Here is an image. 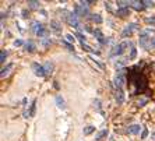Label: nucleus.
I'll return each mask as SVG.
<instances>
[{
    "instance_id": "obj_1",
    "label": "nucleus",
    "mask_w": 155,
    "mask_h": 141,
    "mask_svg": "<svg viewBox=\"0 0 155 141\" xmlns=\"http://www.w3.org/2000/svg\"><path fill=\"white\" fill-rule=\"evenodd\" d=\"M138 42H140V46L143 49H145V50H154L155 49V38L148 35V31L141 32Z\"/></svg>"
},
{
    "instance_id": "obj_9",
    "label": "nucleus",
    "mask_w": 155,
    "mask_h": 141,
    "mask_svg": "<svg viewBox=\"0 0 155 141\" xmlns=\"http://www.w3.org/2000/svg\"><path fill=\"white\" fill-rule=\"evenodd\" d=\"M130 7H133V9L137 10V11H141V10L145 9L144 4H143V1H137V0H131V1H130Z\"/></svg>"
},
{
    "instance_id": "obj_35",
    "label": "nucleus",
    "mask_w": 155,
    "mask_h": 141,
    "mask_svg": "<svg viewBox=\"0 0 155 141\" xmlns=\"http://www.w3.org/2000/svg\"><path fill=\"white\" fill-rule=\"evenodd\" d=\"M95 106H97V110H99V112H101V102H99L98 99L95 101Z\"/></svg>"
},
{
    "instance_id": "obj_37",
    "label": "nucleus",
    "mask_w": 155,
    "mask_h": 141,
    "mask_svg": "<svg viewBox=\"0 0 155 141\" xmlns=\"http://www.w3.org/2000/svg\"><path fill=\"white\" fill-rule=\"evenodd\" d=\"M51 43H52L51 39H46V41H43V42H42V45H43V46H48V45H51Z\"/></svg>"
},
{
    "instance_id": "obj_10",
    "label": "nucleus",
    "mask_w": 155,
    "mask_h": 141,
    "mask_svg": "<svg viewBox=\"0 0 155 141\" xmlns=\"http://www.w3.org/2000/svg\"><path fill=\"white\" fill-rule=\"evenodd\" d=\"M140 130H141V126L140 124H131V126L127 127V133L129 134H138Z\"/></svg>"
},
{
    "instance_id": "obj_22",
    "label": "nucleus",
    "mask_w": 155,
    "mask_h": 141,
    "mask_svg": "<svg viewBox=\"0 0 155 141\" xmlns=\"http://www.w3.org/2000/svg\"><path fill=\"white\" fill-rule=\"evenodd\" d=\"M35 110H36V99L32 101V105H31V109H30V117L35 116Z\"/></svg>"
},
{
    "instance_id": "obj_17",
    "label": "nucleus",
    "mask_w": 155,
    "mask_h": 141,
    "mask_svg": "<svg viewBox=\"0 0 155 141\" xmlns=\"http://www.w3.org/2000/svg\"><path fill=\"white\" fill-rule=\"evenodd\" d=\"M116 16H119V17L130 16V10H129V7H127V9H119V10L116 11Z\"/></svg>"
},
{
    "instance_id": "obj_30",
    "label": "nucleus",
    "mask_w": 155,
    "mask_h": 141,
    "mask_svg": "<svg viewBox=\"0 0 155 141\" xmlns=\"http://www.w3.org/2000/svg\"><path fill=\"white\" fill-rule=\"evenodd\" d=\"M89 59H92V62H94V63H95V64H97L99 69H103V64L101 63V62H98V59H95L94 56H89Z\"/></svg>"
},
{
    "instance_id": "obj_11",
    "label": "nucleus",
    "mask_w": 155,
    "mask_h": 141,
    "mask_svg": "<svg viewBox=\"0 0 155 141\" xmlns=\"http://www.w3.org/2000/svg\"><path fill=\"white\" fill-rule=\"evenodd\" d=\"M51 28L56 32V34H60V32H62V25H60V22L56 21V20L51 21Z\"/></svg>"
},
{
    "instance_id": "obj_13",
    "label": "nucleus",
    "mask_w": 155,
    "mask_h": 141,
    "mask_svg": "<svg viewBox=\"0 0 155 141\" xmlns=\"http://www.w3.org/2000/svg\"><path fill=\"white\" fill-rule=\"evenodd\" d=\"M49 34H51V31H49L46 27H43V25H42L41 30L36 32V35L39 36V38H46V36H49Z\"/></svg>"
},
{
    "instance_id": "obj_4",
    "label": "nucleus",
    "mask_w": 155,
    "mask_h": 141,
    "mask_svg": "<svg viewBox=\"0 0 155 141\" xmlns=\"http://www.w3.org/2000/svg\"><path fill=\"white\" fill-rule=\"evenodd\" d=\"M129 45H131V43L127 42V41L120 42L119 45H116V46L113 48V50H112V53H110V56H120V54H123V53L126 52V49L129 48Z\"/></svg>"
},
{
    "instance_id": "obj_33",
    "label": "nucleus",
    "mask_w": 155,
    "mask_h": 141,
    "mask_svg": "<svg viewBox=\"0 0 155 141\" xmlns=\"http://www.w3.org/2000/svg\"><path fill=\"white\" fill-rule=\"evenodd\" d=\"M147 136H148V130H147V129H144V130H143V133H141V138H147Z\"/></svg>"
},
{
    "instance_id": "obj_28",
    "label": "nucleus",
    "mask_w": 155,
    "mask_h": 141,
    "mask_svg": "<svg viewBox=\"0 0 155 141\" xmlns=\"http://www.w3.org/2000/svg\"><path fill=\"white\" fill-rule=\"evenodd\" d=\"M6 57H7V52L6 50H1V53H0V63L1 64L6 62Z\"/></svg>"
},
{
    "instance_id": "obj_21",
    "label": "nucleus",
    "mask_w": 155,
    "mask_h": 141,
    "mask_svg": "<svg viewBox=\"0 0 155 141\" xmlns=\"http://www.w3.org/2000/svg\"><path fill=\"white\" fill-rule=\"evenodd\" d=\"M108 136V130L105 129V130H102V131H99L98 134H97V137H95V140L97 141H101L103 138V137H106Z\"/></svg>"
},
{
    "instance_id": "obj_36",
    "label": "nucleus",
    "mask_w": 155,
    "mask_h": 141,
    "mask_svg": "<svg viewBox=\"0 0 155 141\" xmlns=\"http://www.w3.org/2000/svg\"><path fill=\"white\" fill-rule=\"evenodd\" d=\"M22 45V41L21 39H17V41H14V46H21Z\"/></svg>"
},
{
    "instance_id": "obj_6",
    "label": "nucleus",
    "mask_w": 155,
    "mask_h": 141,
    "mask_svg": "<svg viewBox=\"0 0 155 141\" xmlns=\"http://www.w3.org/2000/svg\"><path fill=\"white\" fill-rule=\"evenodd\" d=\"M32 70H34L35 75H38V77H45V75H46L45 67L41 66L39 63H32Z\"/></svg>"
},
{
    "instance_id": "obj_8",
    "label": "nucleus",
    "mask_w": 155,
    "mask_h": 141,
    "mask_svg": "<svg viewBox=\"0 0 155 141\" xmlns=\"http://www.w3.org/2000/svg\"><path fill=\"white\" fill-rule=\"evenodd\" d=\"M92 32H94V35H95V38H97V41H98L101 45H106V43H108V39L102 35V32H101L99 30H94Z\"/></svg>"
},
{
    "instance_id": "obj_31",
    "label": "nucleus",
    "mask_w": 155,
    "mask_h": 141,
    "mask_svg": "<svg viewBox=\"0 0 155 141\" xmlns=\"http://www.w3.org/2000/svg\"><path fill=\"white\" fill-rule=\"evenodd\" d=\"M144 7H154V1H148V0H144L143 1Z\"/></svg>"
},
{
    "instance_id": "obj_27",
    "label": "nucleus",
    "mask_w": 155,
    "mask_h": 141,
    "mask_svg": "<svg viewBox=\"0 0 155 141\" xmlns=\"http://www.w3.org/2000/svg\"><path fill=\"white\" fill-rule=\"evenodd\" d=\"M62 45H63L64 48H67V50H70V52H73V50H74L73 45H70L69 42H66V41H62Z\"/></svg>"
},
{
    "instance_id": "obj_15",
    "label": "nucleus",
    "mask_w": 155,
    "mask_h": 141,
    "mask_svg": "<svg viewBox=\"0 0 155 141\" xmlns=\"http://www.w3.org/2000/svg\"><path fill=\"white\" fill-rule=\"evenodd\" d=\"M24 48H25V50H28V52H34L35 49H36V45H35L34 41H28Z\"/></svg>"
},
{
    "instance_id": "obj_16",
    "label": "nucleus",
    "mask_w": 155,
    "mask_h": 141,
    "mask_svg": "<svg viewBox=\"0 0 155 141\" xmlns=\"http://www.w3.org/2000/svg\"><path fill=\"white\" fill-rule=\"evenodd\" d=\"M56 105H57L59 109H62V110L66 108V105H64V99L62 98V95H57V96H56Z\"/></svg>"
},
{
    "instance_id": "obj_38",
    "label": "nucleus",
    "mask_w": 155,
    "mask_h": 141,
    "mask_svg": "<svg viewBox=\"0 0 155 141\" xmlns=\"http://www.w3.org/2000/svg\"><path fill=\"white\" fill-rule=\"evenodd\" d=\"M151 137H152V138H155V131L152 133V136H151Z\"/></svg>"
},
{
    "instance_id": "obj_26",
    "label": "nucleus",
    "mask_w": 155,
    "mask_h": 141,
    "mask_svg": "<svg viewBox=\"0 0 155 141\" xmlns=\"http://www.w3.org/2000/svg\"><path fill=\"white\" fill-rule=\"evenodd\" d=\"M136 56H137V50H136L134 46H131V53H130V56H129V60H134Z\"/></svg>"
},
{
    "instance_id": "obj_2",
    "label": "nucleus",
    "mask_w": 155,
    "mask_h": 141,
    "mask_svg": "<svg viewBox=\"0 0 155 141\" xmlns=\"http://www.w3.org/2000/svg\"><path fill=\"white\" fill-rule=\"evenodd\" d=\"M113 83H115V87H116V88L122 89V87H123L124 83H126V70H124V69H119V70L116 71Z\"/></svg>"
},
{
    "instance_id": "obj_3",
    "label": "nucleus",
    "mask_w": 155,
    "mask_h": 141,
    "mask_svg": "<svg viewBox=\"0 0 155 141\" xmlns=\"http://www.w3.org/2000/svg\"><path fill=\"white\" fill-rule=\"evenodd\" d=\"M74 14H76L77 17H85V16L89 14L88 7H87V4L84 1H80V3L76 4V7H74Z\"/></svg>"
},
{
    "instance_id": "obj_34",
    "label": "nucleus",
    "mask_w": 155,
    "mask_h": 141,
    "mask_svg": "<svg viewBox=\"0 0 155 141\" xmlns=\"http://www.w3.org/2000/svg\"><path fill=\"white\" fill-rule=\"evenodd\" d=\"M145 102H147V99H145V98H141V99L138 101V106H144Z\"/></svg>"
},
{
    "instance_id": "obj_23",
    "label": "nucleus",
    "mask_w": 155,
    "mask_h": 141,
    "mask_svg": "<svg viewBox=\"0 0 155 141\" xmlns=\"http://www.w3.org/2000/svg\"><path fill=\"white\" fill-rule=\"evenodd\" d=\"M94 130H95V127H94V126H87V127H84L83 133H84V136H88V134H91Z\"/></svg>"
},
{
    "instance_id": "obj_5",
    "label": "nucleus",
    "mask_w": 155,
    "mask_h": 141,
    "mask_svg": "<svg viewBox=\"0 0 155 141\" xmlns=\"http://www.w3.org/2000/svg\"><path fill=\"white\" fill-rule=\"evenodd\" d=\"M137 28V24L136 22H131V24H127L126 27H124V30L122 31V36L123 38H127V36H130L133 32H134V30Z\"/></svg>"
},
{
    "instance_id": "obj_19",
    "label": "nucleus",
    "mask_w": 155,
    "mask_h": 141,
    "mask_svg": "<svg viewBox=\"0 0 155 141\" xmlns=\"http://www.w3.org/2000/svg\"><path fill=\"white\" fill-rule=\"evenodd\" d=\"M89 20H91L92 22H97V24H101V22H102V17H101L99 14H91V16H89Z\"/></svg>"
},
{
    "instance_id": "obj_32",
    "label": "nucleus",
    "mask_w": 155,
    "mask_h": 141,
    "mask_svg": "<svg viewBox=\"0 0 155 141\" xmlns=\"http://www.w3.org/2000/svg\"><path fill=\"white\" fill-rule=\"evenodd\" d=\"M66 39H67V42H74V39H76V38L71 35V34H67V35H66Z\"/></svg>"
},
{
    "instance_id": "obj_29",
    "label": "nucleus",
    "mask_w": 155,
    "mask_h": 141,
    "mask_svg": "<svg viewBox=\"0 0 155 141\" xmlns=\"http://www.w3.org/2000/svg\"><path fill=\"white\" fill-rule=\"evenodd\" d=\"M76 36L78 38V41H80V43H81V45H83V43H85V36L83 35V34L77 32V34H76Z\"/></svg>"
},
{
    "instance_id": "obj_20",
    "label": "nucleus",
    "mask_w": 155,
    "mask_h": 141,
    "mask_svg": "<svg viewBox=\"0 0 155 141\" xmlns=\"http://www.w3.org/2000/svg\"><path fill=\"white\" fill-rule=\"evenodd\" d=\"M41 27H42V24H41V22H38V21H35V22H32V25H31V31L36 34V32L41 30Z\"/></svg>"
},
{
    "instance_id": "obj_18",
    "label": "nucleus",
    "mask_w": 155,
    "mask_h": 141,
    "mask_svg": "<svg viewBox=\"0 0 155 141\" xmlns=\"http://www.w3.org/2000/svg\"><path fill=\"white\" fill-rule=\"evenodd\" d=\"M28 7L32 9V10H38V9L41 7V3L36 1V0H30V1H28Z\"/></svg>"
},
{
    "instance_id": "obj_7",
    "label": "nucleus",
    "mask_w": 155,
    "mask_h": 141,
    "mask_svg": "<svg viewBox=\"0 0 155 141\" xmlns=\"http://www.w3.org/2000/svg\"><path fill=\"white\" fill-rule=\"evenodd\" d=\"M69 24L71 25V27H74L76 30H80L81 28V25H80V22H78V17L74 14V13H70V16H69Z\"/></svg>"
},
{
    "instance_id": "obj_25",
    "label": "nucleus",
    "mask_w": 155,
    "mask_h": 141,
    "mask_svg": "<svg viewBox=\"0 0 155 141\" xmlns=\"http://www.w3.org/2000/svg\"><path fill=\"white\" fill-rule=\"evenodd\" d=\"M144 21H145V24H148V25H151V27H155V16L154 17H147Z\"/></svg>"
},
{
    "instance_id": "obj_14",
    "label": "nucleus",
    "mask_w": 155,
    "mask_h": 141,
    "mask_svg": "<svg viewBox=\"0 0 155 141\" xmlns=\"http://www.w3.org/2000/svg\"><path fill=\"white\" fill-rule=\"evenodd\" d=\"M13 67H14V64H7L6 67H3V69H1V74H0V77L4 78L6 75H9V73H10V70H11Z\"/></svg>"
},
{
    "instance_id": "obj_24",
    "label": "nucleus",
    "mask_w": 155,
    "mask_h": 141,
    "mask_svg": "<svg viewBox=\"0 0 155 141\" xmlns=\"http://www.w3.org/2000/svg\"><path fill=\"white\" fill-rule=\"evenodd\" d=\"M43 67H45V71H46V74H49V73H52V70H53V64H52L51 62H46Z\"/></svg>"
},
{
    "instance_id": "obj_12",
    "label": "nucleus",
    "mask_w": 155,
    "mask_h": 141,
    "mask_svg": "<svg viewBox=\"0 0 155 141\" xmlns=\"http://www.w3.org/2000/svg\"><path fill=\"white\" fill-rule=\"evenodd\" d=\"M116 102H118V105H122L124 102V94L120 88H116Z\"/></svg>"
}]
</instances>
